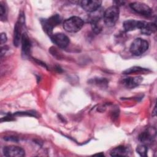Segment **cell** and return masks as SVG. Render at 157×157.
<instances>
[{
    "label": "cell",
    "instance_id": "6da1fadb",
    "mask_svg": "<svg viewBox=\"0 0 157 157\" xmlns=\"http://www.w3.org/2000/svg\"><path fill=\"white\" fill-rule=\"evenodd\" d=\"M120 15L119 7L117 6H112L108 7L103 13V20L107 26L112 27L117 22Z\"/></svg>",
    "mask_w": 157,
    "mask_h": 157
},
{
    "label": "cell",
    "instance_id": "7a4b0ae2",
    "mask_svg": "<svg viewBox=\"0 0 157 157\" xmlns=\"http://www.w3.org/2000/svg\"><path fill=\"white\" fill-rule=\"evenodd\" d=\"M84 22L83 20L78 17H70L63 22V28L69 33H77L79 31L83 26Z\"/></svg>",
    "mask_w": 157,
    "mask_h": 157
},
{
    "label": "cell",
    "instance_id": "3957f363",
    "mask_svg": "<svg viewBox=\"0 0 157 157\" xmlns=\"http://www.w3.org/2000/svg\"><path fill=\"white\" fill-rule=\"evenodd\" d=\"M44 31L48 35H52L53 29L61 23V17L58 14H55L47 19H42L40 21Z\"/></svg>",
    "mask_w": 157,
    "mask_h": 157
},
{
    "label": "cell",
    "instance_id": "277c9868",
    "mask_svg": "<svg viewBox=\"0 0 157 157\" xmlns=\"http://www.w3.org/2000/svg\"><path fill=\"white\" fill-rule=\"evenodd\" d=\"M148 42L147 40L141 38H137L131 43L129 50L132 55L139 56L148 50Z\"/></svg>",
    "mask_w": 157,
    "mask_h": 157
},
{
    "label": "cell",
    "instance_id": "5b68a950",
    "mask_svg": "<svg viewBox=\"0 0 157 157\" xmlns=\"http://www.w3.org/2000/svg\"><path fill=\"white\" fill-rule=\"evenodd\" d=\"M129 6L134 11L144 16L149 17L152 13V10L151 8L144 3H142L140 2H134L131 3L129 4Z\"/></svg>",
    "mask_w": 157,
    "mask_h": 157
},
{
    "label": "cell",
    "instance_id": "8992f818",
    "mask_svg": "<svg viewBox=\"0 0 157 157\" xmlns=\"http://www.w3.org/2000/svg\"><path fill=\"white\" fill-rule=\"evenodd\" d=\"M79 4L83 10L92 13L99 9L102 1L99 0H83L80 1Z\"/></svg>",
    "mask_w": 157,
    "mask_h": 157
},
{
    "label": "cell",
    "instance_id": "52a82bcc",
    "mask_svg": "<svg viewBox=\"0 0 157 157\" xmlns=\"http://www.w3.org/2000/svg\"><path fill=\"white\" fill-rule=\"evenodd\" d=\"M52 41L58 47L64 48L69 44V38L63 33H55L52 34L50 36Z\"/></svg>",
    "mask_w": 157,
    "mask_h": 157
},
{
    "label": "cell",
    "instance_id": "ba28073f",
    "mask_svg": "<svg viewBox=\"0 0 157 157\" xmlns=\"http://www.w3.org/2000/svg\"><path fill=\"white\" fill-rule=\"evenodd\" d=\"M24 23V18L22 19L21 16L20 17V19L17 21L14 26L13 30V45L16 47H18L21 41V38L23 34L22 33V26Z\"/></svg>",
    "mask_w": 157,
    "mask_h": 157
},
{
    "label": "cell",
    "instance_id": "9c48e42d",
    "mask_svg": "<svg viewBox=\"0 0 157 157\" xmlns=\"http://www.w3.org/2000/svg\"><path fill=\"white\" fill-rule=\"evenodd\" d=\"M3 153L4 156L9 157H21L25 155V151L22 148L14 145L5 147Z\"/></svg>",
    "mask_w": 157,
    "mask_h": 157
},
{
    "label": "cell",
    "instance_id": "30bf717a",
    "mask_svg": "<svg viewBox=\"0 0 157 157\" xmlns=\"http://www.w3.org/2000/svg\"><path fill=\"white\" fill-rule=\"evenodd\" d=\"M21 53L24 57L29 56L31 49V42L26 33H23L21 38Z\"/></svg>",
    "mask_w": 157,
    "mask_h": 157
},
{
    "label": "cell",
    "instance_id": "8fae6325",
    "mask_svg": "<svg viewBox=\"0 0 157 157\" xmlns=\"http://www.w3.org/2000/svg\"><path fill=\"white\" fill-rule=\"evenodd\" d=\"M144 21H137L135 20H128L123 23V29L126 32L134 31L136 29H139L142 27L144 25Z\"/></svg>",
    "mask_w": 157,
    "mask_h": 157
},
{
    "label": "cell",
    "instance_id": "7c38bea8",
    "mask_svg": "<svg viewBox=\"0 0 157 157\" xmlns=\"http://www.w3.org/2000/svg\"><path fill=\"white\" fill-rule=\"evenodd\" d=\"M142 78L141 77H127L123 79V84L127 88H134L137 86L142 81Z\"/></svg>",
    "mask_w": 157,
    "mask_h": 157
},
{
    "label": "cell",
    "instance_id": "4fadbf2b",
    "mask_svg": "<svg viewBox=\"0 0 157 157\" xmlns=\"http://www.w3.org/2000/svg\"><path fill=\"white\" fill-rule=\"evenodd\" d=\"M129 150L124 146H118L112 150L110 155L112 156H126L129 155Z\"/></svg>",
    "mask_w": 157,
    "mask_h": 157
},
{
    "label": "cell",
    "instance_id": "5bb4252c",
    "mask_svg": "<svg viewBox=\"0 0 157 157\" xmlns=\"http://www.w3.org/2000/svg\"><path fill=\"white\" fill-rule=\"evenodd\" d=\"M156 26L155 23L144 21L142 27L140 28L141 33L144 35H150L156 31Z\"/></svg>",
    "mask_w": 157,
    "mask_h": 157
},
{
    "label": "cell",
    "instance_id": "9a60e30c",
    "mask_svg": "<svg viewBox=\"0 0 157 157\" xmlns=\"http://www.w3.org/2000/svg\"><path fill=\"white\" fill-rule=\"evenodd\" d=\"M139 139L140 142H143L144 144L145 145L147 143L148 144L151 142L152 140V136L148 132H144L139 136Z\"/></svg>",
    "mask_w": 157,
    "mask_h": 157
},
{
    "label": "cell",
    "instance_id": "2e32d148",
    "mask_svg": "<svg viewBox=\"0 0 157 157\" xmlns=\"http://www.w3.org/2000/svg\"><path fill=\"white\" fill-rule=\"evenodd\" d=\"M147 147L146 145L145 144H140L136 148V151L137 153L141 156H147Z\"/></svg>",
    "mask_w": 157,
    "mask_h": 157
},
{
    "label": "cell",
    "instance_id": "e0dca14e",
    "mask_svg": "<svg viewBox=\"0 0 157 157\" xmlns=\"http://www.w3.org/2000/svg\"><path fill=\"white\" fill-rule=\"evenodd\" d=\"M144 71H147L146 69L142 68L140 67H137V66H134L132 67H130L129 69H126L123 73L124 74H132V73H136V72H142Z\"/></svg>",
    "mask_w": 157,
    "mask_h": 157
},
{
    "label": "cell",
    "instance_id": "ac0fdd59",
    "mask_svg": "<svg viewBox=\"0 0 157 157\" xmlns=\"http://www.w3.org/2000/svg\"><path fill=\"white\" fill-rule=\"evenodd\" d=\"M7 15V10L4 5H3L2 3L0 4V16L1 19L2 21L4 20L6 18Z\"/></svg>",
    "mask_w": 157,
    "mask_h": 157
},
{
    "label": "cell",
    "instance_id": "d6986e66",
    "mask_svg": "<svg viewBox=\"0 0 157 157\" xmlns=\"http://www.w3.org/2000/svg\"><path fill=\"white\" fill-rule=\"evenodd\" d=\"M7 36L6 34V33H2L1 34V44H3L4 43H6V42L7 41Z\"/></svg>",
    "mask_w": 157,
    "mask_h": 157
}]
</instances>
